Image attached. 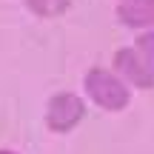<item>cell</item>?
Returning <instances> with one entry per match:
<instances>
[{
    "instance_id": "1",
    "label": "cell",
    "mask_w": 154,
    "mask_h": 154,
    "mask_svg": "<svg viewBox=\"0 0 154 154\" xmlns=\"http://www.w3.org/2000/svg\"><path fill=\"white\" fill-rule=\"evenodd\" d=\"M83 94L103 111H126L131 106V88L106 66H88L83 74Z\"/></svg>"
},
{
    "instance_id": "2",
    "label": "cell",
    "mask_w": 154,
    "mask_h": 154,
    "mask_svg": "<svg viewBox=\"0 0 154 154\" xmlns=\"http://www.w3.org/2000/svg\"><path fill=\"white\" fill-rule=\"evenodd\" d=\"M83 120H86V97L83 94L63 88L46 100L43 123L51 134H72Z\"/></svg>"
},
{
    "instance_id": "3",
    "label": "cell",
    "mask_w": 154,
    "mask_h": 154,
    "mask_svg": "<svg viewBox=\"0 0 154 154\" xmlns=\"http://www.w3.org/2000/svg\"><path fill=\"white\" fill-rule=\"evenodd\" d=\"M111 72L120 77L128 88L137 91H151L154 88V60L137 46H120L111 57Z\"/></svg>"
},
{
    "instance_id": "4",
    "label": "cell",
    "mask_w": 154,
    "mask_h": 154,
    "mask_svg": "<svg viewBox=\"0 0 154 154\" xmlns=\"http://www.w3.org/2000/svg\"><path fill=\"white\" fill-rule=\"evenodd\" d=\"M114 17L120 26L134 32H149L154 29V0H117Z\"/></svg>"
},
{
    "instance_id": "5",
    "label": "cell",
    "mask_w": 154,
    "mask_h": 154,
    "mask_svg": "<svg viewBox=\"0 0 154 154\" xmlns=\"http://www.w3.org/2000/svg\"><path fill=\"white\" fill-rule=\"evenodd\" d=\"M74 0H23V6L29 9V14L40 17V20H54V17H63L69 9H72Z\"/></svg>"
},
{
    "instance_id": "6",
    "label": "cell",
    "mask_w": 154,
    "mask_h": 154,
    "mask_svg": "<svg viewBox=\"0 0 154 154\" xmlns=\"http://www.w3.org/2000/svg\"><path fill=\"white\" fill-rule=\"evenodd\" d=\"M134 46H137L140 51H146V54L154 60V29H149V32H140L137 40H134Z\"/></svg>"
},
{
    "instance_id": "7",
    "label": "cell",
    "mask_w": 154,
    "mask_h": 154,
    "mask_svg": "<svg viewBox=\"0 0 154 154\" xmlns=\"http://www.w3.org/2000/svg\"><path fill=\"white\" fill-rule=\"evenodd\" d=\"M0 154H20V151H14V149H0Z\"/></svg>"
}]
</instances>
